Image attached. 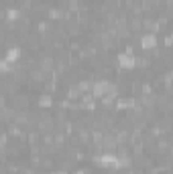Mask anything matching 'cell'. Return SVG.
Listing matches in <instances>:
<instances>
[{
  "mask_svg": "<svg viewBox=\"0 0 173 174\" xmlns=\"http://www.w3.org/2000/svg\"><path fill=\"white\" fill-rule=\"evenodd\" d=\"M155 34H147V37H143V41H141V45H143L145 49H151V47H155Z\"/></svg>",
  "mask_w": 173,
  "mask_h": 174,
  "instance_id": "cell-1",
  "label": "cell"
},
{
  "mask_svg": "<svg viewBox=\"0 0 173 174\" xmlns=\"http://www.w3.org/2000/svg\"><path fill=\"white\" fill-rule=\"evenodd\" d=\"M118 61L122 67H133V63H134V59L129 57V55H118Z\"/></svg>",
  "mask_w": 173,
  "mask_h": 174,
  "instance_id": "cell-2",
  "label": "cell"
},
{
  "mask_svg": "<svg viewBox=\"0 0 173 174\" xmlns=\"http://www.w3.org/2000/svg\"><path fill=\"white\" fill-rule=\"evenodd\" d=\"M19 49H10L8 51V57H6V61H15V59H19Z\"/></svg>",
  "mask_w": 173,
  "mask_h": 174,
  "instance_id": "cell-3",
  "label": "cell"
},
{
  "mask_svg": "<svg viewBox=\"0 0 173 174\" xmlns=\"http://www.w3.org/2000/svg\"><path fill=\"white\" fill-rule=\"evenodd\" d=\"M39 103H41V105H45V107L51 105V97H49V95H43V97L39 99Z\"/></svg>",
  "mask_w": 173,
  "mask_h": 174,
  "instance_id": "cell-4",
  "label": "cell"
},
{
  "mask_svg": "<svg viewBox=\"0 0 173 174\" xmlns=\"http://www.w3.org/2000/svg\"><path fill=\"white\" fill-rule=\"evenodd\" d=\"M19 16V10H8V18H16Z\"/></svg>",
  "mask_w": 173,
  "mask_h": 174,
  "instance_id": "cell-5",
  "label": "cell"
},
{
  "mask_svg": "<svg viewBox=\"0 0 173 174\" xmlns=\"http://www.w3.org/2000/svg\"><path fill=\"white\" fill-rule=\"evenodd\" d=\"M78 174H84V172H78Z\"/></svg>",
  "mask_w": 173,
  "mask_h": 174,
  "instance_id": "cell-6",
  "label": "cell"
}]
</instances>
